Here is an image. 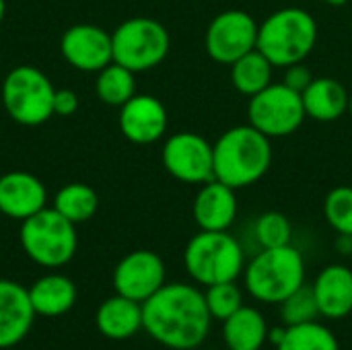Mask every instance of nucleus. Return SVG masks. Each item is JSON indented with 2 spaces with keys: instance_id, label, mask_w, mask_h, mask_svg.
Returning a JSON list of instances; mask_svg holds the SVG:
<instances>
[{
  "instance_id": "nucleus-1",
  "label": "nucleus",
  "mask_w": 352,
  "mask_h": 350,
  "mask_svg": "<svg viewBox=\"0 0 352 350\" xmlns=\"http://www.w3.org/2000/svg\"><path fill=\"white\" fill-rule=\"evenodd\" d=\"M212 318L204 291L188 283H165L142 303V330L171 350H194L210 334Z\"/></svg>"
},
{
  "instance_id": "nucleus-2",
  "label": "nucleus",
  "mask_w": 352,
  "mask_h": 350,
  "mask_svg": "<svg viewBox=\"0 0 352 350\" xmlns=\"http://www.w3.org/2000/svg\"><path fill=\"white\" fill-rule=\"evenodd\" d=\"M214 179L233 190L258 184L272 167V140L252 124L233 126L212 144Z\"/></svg>"
},
{
  "instance_id": "nucleus-3",
  "label": "nucleus",
  "mask_w": 352,
  "mask_h": 350,
  "mask_svg": "<svg viewBox=\"0 0 352 350\" xmlns=\"http://www.w3.org/2000/svg\"><path fill=\"white\" fill-rule=\"evenodd\" d=\"M318 43V23L301 6H285L268 14L258 27V45L274 68H287L314 52Z\"/></svg>"
},
{
  "instance_id": "nucleus-4",
  "label": "nucleus",
  "mask_w": 352,
  "mask_h": 350,
  "mask_svg": "<svg viewBox=\"0 0 352 350\" xmlns=\"http://www.w3.org/2000/svg\"><path fill=\"white\" fill-rule=\"evenodd\" d=\"M243 287L260 303L280 305L305 285V260L297 248L260 250L243 268Z\"/></svg>"
},
{
  "instance_id": "nucleus-5",
  "label": "nucleus",
  "mask_w": 352,
  "mask_h": 350,
  "mask_svg": "<svg viewBox=\"0 0 352 350\" xmlns=\"http://www.w3.org/2000/svg\"><path fill=\"white\" fill-rule=\"evenodd\" d=\"M184 266L190 278L202 287L233 283L243 274L245 254L231 233L200 231L184 250Z\"/></svg>"
},
{
  "instance_id": "nucleus-6",
  "label": "nucleus",
  "mask_w": 352,
  "mask_h": 350,
  "mask_svg": "<svg viewBox=\"0 0 352 350\" xmlns=\"http://www.w3.org/2000/svg\"><path fill=\"white\" fill-rule=\"evenodd\" d=\"M76 225L54 206L35 212L21 223V248L29 260L43 268L66 266L76 254Z\"/></svg>"
},
{
  "instance_id": "nucleus-7",
  "label": "nucleus",
  "mask_w": 352,
  "mask_h": 350,
  "mask_svg": "<svg viewBox=\"0 0 352 350\" xmlns=\"http://www.w3.org/2000/svg\"><path fill=\"white\" fill-rule=\"evenodd\" d=\"M113 62L136 72L159 66L171 47L169 31L151 17H132L111 33Z\"/></svg>"
},
{
  "instance_id": "nucleus-8",
  "label": "nucleus",
  "mask_w": 352,
  "mask_h": 350,
  "mask_svg": "<svg viewBox=\"0 0 352 350\" xmlns=\"http://www.w3.org/2000/svg\"><path fill=\"white\" fill-rule=\"evenodd\" d=\"M54 85L35 66L12 68L2 83L6 113L21 126H41L54 116Z\"/></svg>"
},
{
  "instance_id": "nucleus-9",
  "label": "nucleus",
  "mask_w": 352,
  "mask_h": 350,
  "mask_svg": "<svg viewBox=\"0 0 352 350\" xmlns=\"http://www.w3.org/2000/svg\"><path fill=\"white\" fill-rule=\"evenodd\" d=\"M305 118L301 93L289 89L283 80L268 85L264 91L250 97L248 103V124L270 140L295 134Z\"/></svg>"
},
{
  "instance_id": "nucleus-10",
  "label": "nucleus",
  "mask_w": 352,
  "mask_h": 350,
  "mask_svg": "<svg viewBox=\"0 0 352 350\" xmlns=\"http://www.w3.org/2000/svg\"><path fill=\"white\" fill-rule=\"evenodd\" d=\"M258 27L256 19L245 10H223L219 12L204 35L206 54L225 66H231L241 56L250 54L258 45Z\"/></svg>"
},
{
  "instance_id": "nucleus-11",
  "label": "nucleus",
  "mask_w": 352,
  "mask_h": 350,
  "mask_svg": "<svg viewBox=\"0 0 352 350\" xmlns=\"http://www.w3.org/2000/svg\"><path fill=\"white\" fill-rule=\"evenodd\" d=\"M165 171L184 184H206L214 179L212 144L196 132H177L163 144Z\"/></svg>"
},
{
  "instance_id": "nucleus-12",
  "label": "nucleus",
  "mask_w": 352,
  "mask_h": 350,
  "mask_svg": "<svg viewBox=\"0 0 352 350\" xmlns=\"http://www.w3.org/2000/svg\"><path fill=\"white\" fill-rule=\"evenodd\" d=\"M165 262L151 250L126 254L113 270V289L118 295L144 303L165 285Z\"/></svg>"
},
{
  "instance_id": "nucleus-13",
  "label": "nucleus",
  "mask_w": 352,
  "mask_h": 350,
  "mask_svg": "<svg viewBox=\"0 0 352 350\" xmlns=\"http://www.w3.org/2000/svg\"><path fill=\"white\" fill-rule=\"evenodd\" d=\"M62 58L76 70L99 72L113 62L111 33L97 25H72L60 39Z\"/></svg>"
},
{
  "instance_id": "nucleus-14",
  "label": "nucleus",
  "mask_w": 352,
  "mask_h": 350,
  "mask_svg": "<svg viewBox=\"0 0 352 350\" xmlns=\"http://www.w3.org/2000/svg\"><path fill=\"white\" fill-rule=\"evenodd\" d=\"M167 109L153 95H134L120 107V130L134 144H153L167 132Z\"/></svg>"
},
{
  "instance_id": "nucleus-15",
  "label": "nucleus",
  "mask_w": 352,
  "mask_h": 350,
  "mask_svg": "<svg viewBox=\"0 0 352 350\" xmlns=\"http://www.w3.org/2000/svg\"><path fill=\"white\" fill-rule=\"evenodd\" d=\"M35 309L29 299V289L0 278V350L12 349L31 332Z\"/></svg>"
},
{
  "instance_id": "nucleus-16",
  "label": "nucleus",
  "mask_w": 352,
  "mask_h": 350,
  "mask_svg": "<svg viewBox=\"0 0 352 350\" xmlns=\"http://www.w3.org/2000/svg\"><path fill=\"white\" fill-rule=\"evenodd\" d=\"M45 186L27 171H10L0 177V212L14 221H25L45 208Z\"/></svg>"
},
{
  "instance_id": "nucleus-17",
  "label": "nucleus",
  "mask_w": 352,
  "mask_h": 350,
  "mask_svg": "<svg viewBox=\"0 0 352 350\" xmlns=\"http://www.w3.org/2000/svg\"><path fill=\"white\" fill-rule=\"evenodd\" d=\"M235 192L237 190L219 179L200 186L192 206L194 221L200 231H229L239 210Z\"/></svg>"
},
{
  "instance_id": "nucleus-18",
  "label": "nucleus",
  "mask_w": 352,
  "mask_h": 350,
  "mask_svg": "<svg viewBox=\"0 0 352 350\" xmlns=\"http://www.w3.org/2000/svg\"><path fill=\"white\" fill-rule=\"evenodd\" d=\"M320 316L344 320L352 314V268L344 264L326 266L311 285Z\"/></svg>"
},
{
  "instance_id": "nucleus-19",
  "label": "nucleus",
  "mask_w": 352,
  "mask_h": 350,
  "mask_svg": "<svg viewBox=\"0 0 352 350\" xmlns=\"http://www.w3.org/2000/svg\"><path fill=\"white\" fill-rule=\"evenodd\" d=\"M95 326L109 340H128L142 330V303L116 293L97 307Z\"/></svg>"
},
{
  "instance_id": "nucleus-20",
  "label": "nucleus",
  "mask_w": 352,
  "mask_h": 350,
  "mask_svg": "<svg viewBox=\"0 0 352 350\" xmlns=\"http://www.w3.org/2000/svg\"><path fill=\"white\" fill-rule=\"evenodd\" d=\"M301 99H303L305 116L309 120L328 124L340 120L349 111L351 93L340 80L330 76H320L314 78L311 85L301 93Z\"/></svg>"
},
{
  "instance_id": "nucleus-21",
  "label": "nucleus",
  "mask_w": 352,
  "mask_h": 350,
  "mask_svg": "<svg viewBox=\"0 0 352 350\" xmlns=\"http://www.w3.org/2000/svg\"><path fill=\"white\" fill-rule=\"evenodd\" d=\"M29 299L37 316L60 318L76 303V287L64 274H45L29 287Z\"/></svg>"
},
{
  "instance_id": "nucleus-22",
  "label": "nucleus",
  "mask_w": 352,
  "mask_h": 350,
  "mask_svg": "<svg viewBox=\"0 0 352 350\" xmlns=\"http://www.w3.org/2000/svg\"><path fill=\"white\" fill-rule=\"evenodd\" d=\"M268 322L256 307L241 305L223 322V340L229 350H262L268 342Z\"/></svg>"
},
{
  "instance_id": "nucleus-23",
  "label": "nucleus",
  "mask_w": 352,
  "mask_h": 350,
  "mask_svg": "<svg viewBox=\"0 0 352 350\" xmlns=\"http://www.w3.org/2000/svg\"><path fill=\"white\" fill-rule=\"evenodd\" d=\"M231 85L237 93L245 97H254L260 91H264L268 85H272V62L258 50L241 56L231 66Z\"/></svg>"
},
{
  "instance_id": "nucleus-24",
  "label": "nucleus",
  "mask_w": 352,
  "mask_h": 350,
  "mask_svg": "<svg viewBox=\"0 0 352 350\" xmlns=\"http://www.w3.org/2000/svg\"><path fill=\"white\" fill-rule=\"evenodd\" d=\"M54 208L74 225L87 223L95 217L99 208V196L91 186L74 182L58 190L54 198Z\"/></svg>"
},
{
  "instance_id": "nucleus-25",
  "label": "nucleus",
  "mask_w": 352,
  "mask_h": 350,
  "mask_svg": "<svg viewBox=\"0 0 352 350\" xmlns=\"http://www.w3.org/2000/svg\"><path fill=\"white\" fill-rule=\"evenodd\" d=\"M97 97L111 107H122L128 99L136 95V78L134 72L124 68L118 62L107 64L97 72V85H95Z\"/></svg>"
},
{
  "instance_id": "nucleus-26",
  "label": "nucleus",
  "mask_w": 352,
  "mask_h": 350,
  "mask_svg": "<svg viewBox=\"0 0 352 350\" xmlns=\"http://www.w3.org/2000/svg\"><path fill=\"white\" fill-rule=\"evenodd\" d=\"M276 350H340V344L336 334L316 320L307 324L287 326V332L276 344Z\"/></svg>"
},
{
  "instance_id": "nucleus-27",
  "label": "nucleus",
  "mask_w": 352,
  "mask_h": 350,
  "mask_svg": "<svg viewBox=\"0 0 352 350\" xmlns=\"http://www.w3.org/2000/svg\"><path fill=\"white\" fill-rule=\"evenodd\" d=\"M254 235L260 245V250H270V248H283L291 243L293 237V227L291 221L278 212V210H268L262 212L256 223H254Z\"/></svg>"
},
{
  "instance_id": "nucleus-28",
  "label": "nucleus",
  "mask_w": 352,
  "mask_h": 350,
  "mask_svg": "<svg viewBox=\"0 0 352 350\" xmlns=\"http://www.w3.org/2000/svg\"><path fill=\"white\" fill-rule=\"evenodd\" d=\"M278 307H280V322L285 326L307 324V322H316L320 318L318 301H316L314 289L309 285L299 287Z\"/></svg>"
},
{
  "instance_id": "nucleus-29",
  "label": "nucleus",
  "mask_w": 352,
  "mask_h": 350,
  "mask_svg": "<svg viewBox=\"0 0 352 350\" xmlns=\"http://www.w3.org/2000/svg\"><path fill=\"white\" fill-rule=\"evenodd\" d=\"M324 217L338 235H352V188L336 186L324 200Z\"/></svg>"
},
{
  "instance_id": "nucleus-30",
  "label": "nucleus",
  "mask_w": 352,
  "mask_h": 350,
  "mask_svg": "<svg viewBox=\"0 0 352 350\" xmlns=\"http://www.w3.org/2000/svg\"><path fill=\"white\" fill-rule=\"evenodd\" d=\"M204 289H206L204 301H206V307H208L212 320L225 322L229 316H233L243 305V293H241L237 281L219 283V285H210Z\"/></svg>"
},
{
  "instance_id": "nucleus-31",
  "label": "nucleus",
  "mask_w": 352,
  "mask_h": 350,
  "mask_svg": "<svg viewBox=\"0 0 352 350\" xmlns=\"http://www.w3.org/2000/svg\"><path fill=\"white\" fill-rule=\"evenodd\" d=\"M314 78H316V76L311 74L309 66H305V62H297V64L287 66V68H285V74H283V83H285L289 89L297 91V93H303V91L311 85Z\"/></svg>"
},
{
  "instance_id": "nucleus-32",
  "label": "nucleus",
  "mask_w": 352,
  "mask_h": 350,
  "mask_svg": "<svg viewBox=\"0 0 352 350\" xmlns=\"http://www.w3.org/2000/svg\"><path fill=\"white\" fill-rule=\"evenodd\" d=\"M76 109H78L76 93L70 91V89H56V93H54V113L68 118V116L76 113Z\"/></svg>"
},
{
  "instance_id": "nucleus-33",
  "label": "nucleus",
  "mask_w": 352,
  "mask_h": 350,
  "mask_svg": "<svg viewBox=\"0 0 352 350\" xmlns=\"http://www.w3.org/2000/svg\"><path fill=\"white\" fill-rule=\"evenodd\" d=\"M326 4H330V6H344L349 0H324Z\"/></svg>"
},
{
  "instance_id": "nucleus-34",
  "label": "nucleus",
  "mask_w": 352,
  "mask_h": 350,
  "mask_svg": "<svg viewBox=\"0 0 352 350\" xmlns=\"http://www.w3.org/2000/svg\"><path fill=\"white\" fill-rule=\"evenodd\" d=\"M4 12H6V2L0 0V23H2V19H4Z\"/></svg>"
},
{
  "instance_id": "nucleus-35",
  "label": "nucleus",
  "mask_w": 352,
  "mask_h": 350,
  "mask_svg": "<svg viewBox=\"0 0 352 350\" xmlns=\"http://www.w3.org/2000/svg\"><path fill=\"white\" fill-rule=\"evenodd\" d=\"M349 113L352 116V93H351V101H349Z\"/></svg>"
}]
</instances>
